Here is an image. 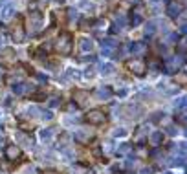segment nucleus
<instances>
[{"label":"nucleus","mask_w":187,"mask_h":174,"mask_svg":"<svg viewBox=\"0 0 187 174\" xmlns=\"http://www.w3.org/2000/svg\"><path fill=\"white\" fill-rule=\"evenodd\" d=\"M125 26H127V17L119 15V17L116 19V22H114V31H121Z\"/></svg>","instance_id":"nucleus-17"},{"label":"nucleus","mask_w":187,"mask_h":174,"mask_svg":"<svg viewBox=\"0 0 187 174\" xmlns=\"http://www.w3.org/2000/svg\"><path fill=\"white\" fill-rule=\"evenodd\" d=\"M15 15V6L13 4H7L4 9H2V13H0V19L2 20H9L11 17Z\"/></svg>","instance_id":"nucleus-10"},{"label":"nucleus","mask_w":187,"mask_h":174,"mask_svg":"<svg viewBox=\"0 0 187 174\" xmlns=\"http://www.w3.org/2000/svg\"><path fill=\"white\" fill-rule=\"evenodd\" d=\"M125 134H127L125 128H116V130H114V136H116V137H123Z\"/></svg>","instance_id":"nucleus-31"},{"label":"nucleus","mask_w":187,"mask_h":174,"mask_svg":"<svg viewBox=\"0 0 187 174\" xmlns=\"http://www.w3.org/2000/svg\"><path fill=\"white\" fill-rule=\"evenodd\" d=\"M66 13H68V20H77V17H79L77 15V9H73V7H70Z\"/></svg>","instance_id":"nucleus-24"},{"label":"nucleus","mask_w":187,"mask_h":174,"mask_svg":"<svg viewBox=\"0 0 187 174\" xmlns=\"http://www.w3.org/2000/svg\"><path fill=\"white\" fill-rule=\"evenodd\" d=\"M33 88L31 86H28L26 83H17L15 86H13V94L15 96H22V94H26V92H31Z\"/></svg>","instance_id":"nucleus-8"},{"label":"nucleus","mask_w":187,"mask_h":174,"mask_svg":"<svg viewBox=\"0 0 187 174\" xmlns=\"http://www.w3.org/2000/svg\"><path fill=\"white\" fill-rule=\"evenodd\" d=\"M147 132H149V127H147V125H141V127L138 128V134H136V139H138V141H141V137H143V136H145Z\"/></svg>","instance_id":"nucleus-22"},{"label":"nucleus","mask_w":187,"mask_h":174,"mask_svg":"<svg viewBox=\"0 0 187 174\" xmlns=\"http://www.w3.org/2000/svg\"><path fill=\"white\" fill-rule=\"evenodd\" d=\"M86 121L92 123V125H101V123H105L103 110H90V112L86 114Z\"/></svg>","instance_id":"nucleus-4"},{"label":"nucleus","mask_w":187,"mask_h":174,"mask_svg":"<svg viewBox=\"0 0 187 174\" xmlns=\"http://www.w3.org/2000/svg\"><path fill=\"white\" fill-rule=\"evenodd\" d=\"M72 44H73V39H72V35L68 33V31H62L61 35L57 37V44H55V48H57V51L59 53H70L72 51Z\"/></svg>","instance_id":"nucleus-1"},{"label":"nucleus","mask_w":187,"mask_h":174,"mask_svg":"<svg viewBox=\"0 0 187 174\" xmlns=\"http://www.w3.org/2000/svg\"><path fill=\"white\" fill-rule=\"evenodd\" d=\"M176 39H178V35H176V33H171V35L167 37V40H169V42H174Z\"/></svg>","instance_id":"nucleus-33"},{"label":"nucleus","mask_w":187,"mask_h":174,"mask_svg":"<svg viewBox=\"0 0 187 174\" xmlns=\"http://www.w3.org/2000/svg\"><path fill=\"white\" fill-rule=\"evenodd\" d=\"M81 7H83L84 11H94V9H96V7H94V4H90V2H86V0L81 2Z\"/></svg>","instance_id":"nucleus-25"},{"label":"nucleus","mask_w":187,"mask_h":174,"mask_svg":"<svg viewBox=\"0 0 187 174\" xmlns=\"http://www.w3.org/2000/svg\"><path fill=\"white\" fill-rule=\"evenodd\" d=\"M162 139H163V132H162V130H156V132L150 134V143H152V145H160Z\"/></svg>","instance_id":"nucleus-19"},{"label":"nucleus","mask_w":187,"mask_h":174,"mask_svg":"<svg viewBox=\"0 0 187 174\" xmlns=\"http://www.w3.org/2000/svg\"><path fill=\"white\" fill-rule=\"evenodd\" d=\"M6 158H7L9 161H15L17 158H20V149H19L17 145H9V147H6Z\"/></svg>","instance_id":"nucleus-5"},{"label":"nucleus","mask_w":187,"mask_h":174,"mask_svg":"<svg viewBox=\"0 0 187 174\" xmlns=\"http://www.w3.org/2000/svg\"><path fill=\"white\" fill-rule=\"evenodd\" d=\"M42 20H44V19H42L41 13H29V17H28V26H29L31 33H37V31L41 29Z\"/></svg>","instance_id":"nucleus-3"},{"label":"nucleus","mask_w":187,"mask_h":174,"mask_svg":"<svg viewBox=\"0 0 187 174\" xmlns=\"http://www.w3.org/2000/svg\"><path fill=\"white\" fill-rule=\"evenodd\" d=\"M174 106H178V108H185V97H180L178 103L174 101Z\"/></svg>","instance_id":"nucleus-30"},{"label":"nucleus","mask_w":187,"mask_h":174,"mask_svg":"<svg viewBox=\"0 0 187 174\" xmlns=\"http://www.w3.org/2000/svg\"><path fill=\"white\" fill-rule=\"evenodd\" d=\"M103 48H108V50H116L118 48V42L114 39H105L103 40Z\"/></svg>","instance_id":"nucleus-21"},{"label":"nucleus","mask_w":187,"mask_h":174,"mask_svg":"<svg viewBox=\"0 0 187 174\" xmlns=\"http://www.w3.org/2000/svg\"><path fill=\"white\" fill-rule=\"evenodd\" d=\"M59 105H61V97H51V99H50V106H51V108H57Z\"/></svg>","instance_id":"nucleus-28"},{"label":"nucleus","mask_w":187,"mask_h":174,"mask_svg":"<svg viewBox=\"0 0 187 174\" xmlns=\"http://www.w3.org/2000/svg\"><path fill=\"white\" fill-rule=\"evenodd\" d=\"M90 137H92V134L86 132V130H77V132H75V139H79V141H83V143H86Z\"/></svg>","instance_id":"nucleus-20"},{"label":"nucleus","mask_w":187,"mask_h":174,"mask_svg":"<svg viewBox=\"0 0 187 174\" xmlns=\"http://www.w3.org/2000/svg\"><path fill=\"white\" fill-rule=\"evenodd\" d=\"M96 97H97V99H105V101H106V99H110V97H112V90H110V88H106V86L97 88V90H96Z\"/></svg>","instance_id":"nucleus-11"},{"label":"nucleus","mask_w":187,"mask_h":174,"mask_svg":"<svg viewBox=\"0 0 187 174\" xmlns=\"http://www.w3.org/2000/svg\"><path fill=\"white\" fill-rule=\"evenodd\" d=\"M26 114H28V116H41V112H39L37 106H29V108L26 110Z\"/></svg>","instance_id":"nucleus-27"},{"label":"nucleus","mask_w":187,"mask_h":174,"mask_svg":"<svg viewBox=\"0 0 187 174\" xmlns=\"http://www.w3.org/2000/svg\"><path fill=\"white\" fill-rule=\"evenodd\" d=\"M169 134H171V136H176L178 132H176V128H169Z\"/></svg>","instance_id":"nucleus-35"},{"label":"nucleus","mask_w":187,"mask_h":174,"mask_svg":"<svg viewBox=\"0 0 187 174\" xmlns=\"http://www.w3.org/2000/svg\"><path fill=\"white\" fill-rule=\"evenodd\" d=\"M180 11H182V7H180L176 2H171L169 7H167V15H169L171 19H178V17H180Z\"/></svg>","instance_id":"nucleus-7"},{"label":"nucleus","mask_w":187,"mask_h":174,"mask_svg":"<svg viewBox=\"0 0 187 174\" xmlns=\"http://www.w3.org/2000/svg\"><path fill=\"white\" fill-rule=\"evenodd\" d=\"M156 31V22H147V26H145V35H152Z\"/></svg>","instance_id":"nucleus-23"},{"label":"nucleus","mask_w":187,"mask_h":174,"mask_svg":"<svg viewBox=\"0 0 187 174\" xmlns=\"http://www.w3.org/2000/svg\"><path fill=\"white\" fill-rule=\"evenodd\" d=\"M127 51H130V53H143L145 51V46L140 44V42H132V44H128Z\"/></svg>","instance_id":"nucleus-15"},{"label":"nucleus","mask_w":187,"mask_h":174,"mask_svg":"<svg viewBox=\"0 0 187 174\" xmlns=\"http://www.w3.org/2000/svg\"><path fill=\"white\" fill-rule=\"evenodd\" d=\"M180 64H182V59H171V60H167L165 64V72L167 74H176V70L180 68Z\"/></svg>","instance_id":"nucleus-6"},{"label":"nucleus","mask_w":187,"mask_h":174,"mask_svg":"<svg viewBox=\"0 0 187 174\" xmlns=\"http://www.w3.org/2000/svg\"><path fill=\"white\" fill-rule=\"evenodd\" d=\"M140 22H141V11H140V9H136L134 19H132V26H136V24H140Z\"/></svg>","instance_id":"nucleus-26"},{"label":"nucleus","mask_w":187,"mask_h":174,"mask_svg":"<svg viewBox=\"0 0 187 174\" xmlns=\"http://www.w3.org/2000/svg\"><path fill=\"white\" fill-rule=\"evenodd\" d=\"M128 150H130V145H127V143H125V145H121V147H119V152H128Z\"/></svg>","instance_id":"nucleus-32"},{"label":"nucleus","mask_w":187,"mask_h":174,"mask_svg":"<svg viewBox=\"0 0 187 174\" xmlns=\"http://www.w3.org/2000/svg\"><path fill=\"white\" fill-rule=\"evenodd\" d=\"M2 44H4V39H2V37H0V46H2Z\"/></svg>","instance_id":"nucleus-38"},{"label":"nucleus","mask_w":187,"mask_h":174,"mask_svg":"<svg viewBox=\"0 0 187 174\" xmlns=\"http://www.w3.org/2000/svg\"><path fill=\"white\" fill-rule=\"evenodd\" d=\"M13 39H15V42H22V40H24V29H22L20 22L13 28Z\"/></svg>","instance_id":"nucleus-12"},{"label":"nucleus","mask_w":187,"mask_h":174,"mask_svg":"<svg viewBox=\"0 0 187 174\" xmlns=\"http://www.w3.org/2000/svg\"><path fill=\"white\" fill-rule=\"evenodd\" d=\"M42 174H57V172H55V171H44Z\"/></svg>","instance_id":"nucleus-37"},{"label":"nucleus","mask_w":187,"mask_h":174,"mask_svg":"<svg viewBox=\"0 0 187 174\" xmlns=\"http://www.w3.org/2000/svg\"><path fill=\"white\" fill-rule=\"evenodd\" d=\"M99 70H101V74H103V75H112V74L116 72V66H114V64H110V62H103V64L99 66Z\"/></svg>","instance_id":"nucleus-16"},{"label":"nucleus","mask_w":187,"mask_h":174,"mask_svg":"<svg viewBox=\"0 0 187 174\" xmlns=\"http://www.w3.org/2000/svg\"><path fill=\"white\" fill-rule=\"evenodd\" d=\"M128 70H130L132 74H136V75H145L147 64L141 59H132V60L128 62Z\"/></svg>","instance_id":"nucleus-2"},{"label":"nucleus","mask_w":187,"mask_h":174,"mask_svg":"<svg viewBox=\"0 0 187 174\" xmlns=\"http://www.w3.org/2000/svg\"><path fill=\"white\" fill-rule=\"evenodd\" d=\"M86 97H88V94L83 92V90H75L73 92V101L77 105H86Z\"/></svg>","instance_id":"nucleus-13"},{"label":"nucleus","mask_w":187,"mask_h":174,"mask_svg":"<svg viewBox=\"0 0 187 174\" xmlns=\"http://www.w3.org/2000/svg\"><path fill=\"white\" fill-rule=\"evenodd\" d=\"M0 59H2L4 62H13V60H15V51H13V50H2V51H0Z\"/></svg>","instance_id":"nucleus-14"},{"label":"nucleus","mask_w":187,"mask_h":174,"mask_svg":"<svg viewBox=\"0 0 187 174\" xmlns=\"http://www.w3.org/2000/svg\"><path fill=\"white\" fill-rule=\"evenodd\" d=\"M150 172H152L150 169H143V171H141V174H150Z\"/></svg>","instance_id":"nucleus-36"},{"label":"nucleus","mask_w":187,"mask_h":174,"mask_svg":"<svg viewBox=\"0 0 187 174\" xmlns=\"http://www.w3.org/2000/svg\"><path fill=\"white\" fill-rule=\"evenodd\" d=\"M51 136H53V128H44V130L39 132V137H41L44 143H48V141L51 139Z\"/></svg>","instance_id":"nucleus-18"},{"label":"nucleus","mask_w":187,"mask_h":174,"mask_svg":"<svg viewBox=\"0 0 187 174\" xmlns=\"http://www.w3.org/2000/svg\"><path fill=\"white\" fill-rule=\"evenodd\" d=\"M79 50H81L83 53H86V51H92V50H94V42H92V39H86V37H83V39L79 40Z\"/></svg>","instance_id":"nucleus-9"},{"label":"nucleus","mask_w":187,"mask_h":174,"mask_svg":"<svg viewBox=\"0 0 187 174\" xmlns=\"http://www.w3.org/2000/svg\"><path fill=\"white\" fill-rule=\"evenodd\" d=\"M178 48H180V51H182V53H184V51H185V40H182V42H180V46H178Z\"/></svg>","instance_id":"nucleus-34"},{"label":"nucleus","mask_w":187,"mask_h":174,"mask_svg":"<svg viewBox=\"0 0 187 174\" xmlns=\"http://www.w3.org/2000/svg\"><path fill=\"white\" fill-rule=\"evenodd\" d=\"M41 117L42 119H46V121H50V119L53 117V114H51L50 110H44V112H41Z\"/></svg>","instance_id":"nucleus-29"}]
</instances>
